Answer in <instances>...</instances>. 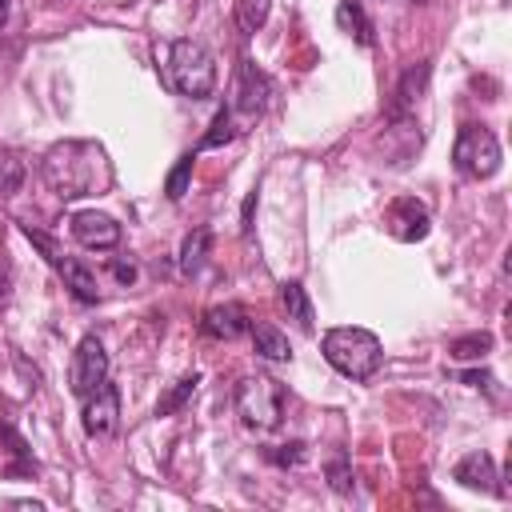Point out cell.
Segmentation results:
<instances>
[{"label": "cell", "instance_id": "6da1fadb", "mask_svg": "<svg viewBox=\"0 0 512 512\" xmlns=\"http://www.w3.org/2000/svg\"><path fill=\"white\" fill-rule=\"evenodd\" d=\"M44 184L60 196V200H76V196H96L112 184V168L108 156L96 140H60L44 152L40 160Z\"/></svg>", "mask_w": 512, "mask_h": 512}, {"label": "cell", "instance_id": "7a4b0ae2", "mask_svg": "<svg viewBox=\"0 0 512 512\" xmlns=\"http://www.w3.org/2000/svg\"><path fill=\"white\" fill-rule=\"evenodd\" d=\"M320 348H324V360H328L340 376H348V380H368V376H376L380 364H384L380 336L368 332V328H356V324L328 328L324 340H320Z\"/></svg>", "mask_w": 512, "mask_h": 512}, {"label": "cell", "instance_id": "3957f363", "mask_svg": "<svg viewBox=\"0 0 512 512\" xmlns=\"http://www.w3.org/2000/svg\"><path fill=\"white\" fill-rule=\"evenodd\" d=\"M164 84L188 100H204L216 88V60L200 40H172L164 60Z\"/></svg>", "mask_w": 512, "mask_h": 512}, {"label": "cell", "instance_id": "277c9868", "mask_svg": "<svg viewBox=\"0 0 512 512\" xmlns=\"http://www.w3.org/2000/svg\"><path fill=\"white\" fill-rule=\"evenodd\" d=\"M236 416L248 424V428H256V432H272V428H280V420H284V404H288V392H284V384L280 380H272V376H244L240 384H236Z\"/></svg>", "mask_w": 512, "mask_h": 512}, {"label": "cell", "instance_id": "5b68a950", "mask_svg": "<svg viewBox=\"0 0 512 512\" xmlns=\"http://www.w3.org/2000/svg\"><path fill=\"white\" fill-rule=\"evenodd\" d=\"M500 140L492 128L484 124H464L460 136H456V148H452V164L460 176H472V180H488L496 176L500 168Z\"/></svg>", "mask_w": 512, "mask_h": 512}, {"label": "cell", "instance_id": "8992f818", "mask_svg": "<svg viewBox=\"0 0 512 512\" xmlns=\"http://www.w3.org/2000/svg\"><path fill=\"white\" fill-rule=\"evenodd\" d=\"M24 232H28V240H32V244H36V248L44 252V260H48V264H52V268L60 272L64 288H68V292H72V296H76L80 304H96V300H100L96 276L88 272V264H84V260H76V256H64V252H60V248H56V244H52V240H48L44 232H36L32 224H24Z\"/></svg>", "mask_w": 512, "mask_h": 512}, {"label": "cell", "instance_id": "52a82bcc", "mask_svg": "<svg viewBox=\"0 0 512 512\" xmlns=\"http://www.w3.org/2000/svg\"><path fill=\"white\" fill-rule=\"evenodd\" d=\"M104 380H108V352H104L100 336H84L72 352V364H68V388H72V396L84 400Z\"/></svg>", "mask_w": 512, "mask_h": 512}, {"label": "cell", "instance_id": "ba28073f", "mask_svg": "<svg viewBox=\"0 0 512 512\" xmlns=\"http://www.w3.org/2000/svg\"><path fill=\"white\" fill-rule=\"evenodd\" d=\"M264 104H268V76H264L252 60H240L236 84H232V100H228L224 108L232 112V120L240 116V120L248 124V120H256V116L264 112Z\"/></svg>", "mask_w": 512, "mask_h": 512}, {"label": "cell", "instance_id": "9c48e42d", "mask_svg": "<svg viewBox=\"0 0 512 512\" xmlns=\"http://www.w3.org/2000/svg\"><path fill=\"white\" fill-rule=\"evenodd\" d=\"M80 424L92 440H108L116 428H120V388L116 384H100L96 392L84 396V412H80Z\"/></svg>", "mask_w": 512, "mask_h": 512}, {"label": "cell", "instance_id": "30bf717a", "mask_svg": "<svg viewBox=\"0 0 512 512\" xmlns=\"http://www.w3.org/2000/svg\"><path fill=\"white\" fill-rule=\"evenodd\" d=\"M68 232H72V240H76L80 248H92V252H108V248L120 244V224H116L112 216L96 212V208L76 212V216L68 220Z\"/></svg>", "mask_w": 512, "mask_h": 512}, {"label": "cell", "instance_id": "8fae6325", "mask_svg": "<svg viewBox=\"0 0 512 512\" xmlns=\"http://www.w3.org/2000/svg\"><path fill=\"white\" fill-rule=\"evenodd\" d=\"M36 472H40V464H36L28 440H24L8 420H0V476H8V480H28V476H36Z\"/></svg>", "mask_w": 512, "mask_h": 512}, {"label": "cell", "instance_id": "7c38bea8", "mask_svg": "<svg viewBox=\"0 0 512 512\" xmlns=\"http://www.w3.org/2000/svg\"><path fill=\"white\" fill-rule=\"evenodd\" d=\"M388 224H392V236L396 240H404V244H412V240H424L428 236V208L420 204V200H412V196H400V200H392V208H388Z\"/></svg>", "mask_w": 512, "mask_h": 512}, {"label": "cell", "instance_id": "4fadbf2b", "mask_svg": "<svg viewBox=\"0 0 512 512\" xmlns=\"http://www.w3.org/2000/svg\"><path fill=\"white\" fill-rule=\"evenodd\" d=\"M248 312L240 304H212L204 316H200V332L212 336V340H236L248 332Z\"/></svg>", "mask_w": 512, "mask_h": 512}, {"label": "cell", "instance_id": "5bb4252c", "mask_svg": "<svg viewBox=\"0 0 512 512\" xmlns=\"http://www.w3.org/2000/svg\"><path fill=\"white\" fill-rule=\"evenodd\" d=\"M452 476H456L464 488H472V492H496V496L504 492V488L496 484L500 476H496V464H492L488 452H468V456L452 468Z\"/></svg>", "mask_w": 512, "mask_h": 512}, {"label": "cell", "instance_id": "9a60e30c", "mask_svg": "<svg viewBox=\"0 0 512 512\" xmlns=\"http://www.w3.org/2000/svg\"><path fill=\"white\" fill-rule=\"evenodd\" d=\"M248 336H252V348H256V356H264V360H276V364L292 360L288 336H284L276 324H268V320H252V324H248Z\"/></svg>", "mask_w": 512, "mask_h": 512}, {"label": "cell", "instance_id": "2e32d148", "mask_svg": "<svg viewBox=\"0 0 512 512\" xmlns=\"http://www.w3.org/2000/svg\"><path fill=\"white\" fill-rule=\"evenodd\" d=\"M280 304L288 312V320L300 328V332H312V304H308V292L300 280H284L280 284Z\"/></svg>", "mask_w": 512, "mask_h": 512}, {"label": "cell", "instance_id": "e0dca14e", "mask_svg": "<svg viewBox=\"0 0 512 512\" xmlns=\"http://www.w3.org/2000/svg\"><path fill=\"white\" fill-rule=\"evenodd\" d=\"M336 24L348 32V36H356L364 48H372L376 44V32H372V20L364 16V8L356 4V0H340L336 4Z\"/></svg>", "mask_w": 512, "mask_h": 512}, {"label": "cell", "instance_id": "ac0fdd59", "mask_svg": "<svg viewBox=\"0 0 512 512\" xmlns=\"http://www.w3.org/2000/svg\"><path fill=\"white\" fill-rule=\"evenodd\" d=\"M424 80H428V64H416V68H408V76L400 80V88H396V100H392V116H404L416 100H420V92H424Z\"/></svg>", "mask_w": 512, "mask_h": 512}, {"label": "cell", "instance_id": "d6986e66", "mask_svg": "<svg viewBox=\"0 0 512 512\" xmlns=\"http://www.w3.org/2000/svg\"><path fill=\"white\" fill-rule=\"evenodd\" d=\"M208 244H212V232H208V228H196V232L184 240V248H180V272H184V276H196V272L204 268Z\"/></svg>", "mask_w": 512, "mask_h": 512}, {"label": "cell", "instance_id": "ffe728a7", "mask_svg": "<svg viewBox=\"0 0 512 512\" xmlns=\"http://www.w3.org/2000/svg\"><path fill=\"white\" fill-rule=\"evenodd\" d=\"M488 352H492V332H468V336L448 340V356L452 360H484Z\"/></svg>", "mask_w": 512, "mask_h": 512}, {"label": "cell", "instance_id": "44dd1931", "mask_svg": "<svg viewBox=\"0 0 512 512\" xmlns=\"http://www.w3.org/2000/svg\"><path fill=\"white\" fill-rule=\"evenodd\" d=\"M268 12H272V0H236V24H240V32L244 36L260 32L264 20H268Z\"/></svg>", "mask_w": 512, "mask_h": 512}, {"label": "cell", "instance_id": "7402d4cb", "mask_svg": "<svg viewBox=\"0 0 512 512\" xmlns=\"http://www.w3.org/2000/svg\"><path fill=\"white\" fill-rule=\"evenodd\" d=\"M236 132H240V124L232 120V112H228V108H220V112L212 116V128L200 136V148H220V144H228Z\"/></svg>", "mask_w": 512, "mask_h": 512}, {"label": "cell", "instance_id": "603a6c76", "mask_svg": "<svg viewBox=\"0 0 512 512\" xmlns=\"http://www.w3.org/2000/svg\"><path fill=\"white\" fill-rule=\"evenodd\" d=\"M192 164H196V156L192 152H184L180 160H176V168L168 172V180H164V192H168V200H180L184 192H188V180H192Z\"/></svg>", "mask_w": 512, "mask_h": 512}, {"label": "cell", "instance_id": "cb8c5ba5", "mask_svg": "<svg viewBox=\"0 0 512 512\" xmlns=\"http://www.w3.org/2000/svg\"><path fill=\"white\" fill-rule=\"evenodd\" d=\"M196 384H200V372H192V376H184V380H176V388L156 404V416H172L176 408H184V400L196 392Z\"/></svg>", "mask_w": 512, "mask_h": 512}, {"label": "cell", "instance_id": "d4e9b609", "mask_svg": "<svg viewBox=\"0 0 512 512\" xmlns=\"http://www.w3.org/2000/svg\"><path fill=\"white\" fill-rule=\"evenodd\" d=\"M328 476H332V488H336L340 496H348V492H352V468H348L344 452H336V456L328 460Z\"/></svg>", "mask_w": 512, "mask_h": 512}, {"label": "cell", "instance_id": "484cf974", "mask_svg": "<svg viewBox=\"0 0 512 512\" xmlns=\"http://www.w3.org/2000/svg\"><path fill=\"white\" fill-rule=\"evenodd\" d=\"M272 460L276 464H300L304 460V444L296 440V444H280V452H272Z\"/></svg>", "mask_w": 512, "mask_h": 512}, {"label": "cell", "instance_id": "4316f807", "mask_svg": "<svg viewBox=\"0 0 512 512\" xmlns=\"http://www.w3.org/2000/svg\"><path fill=\"white\" fill-rule=\"evenodd\" d=\"M460 380H464L468 388H484V392H496V388H492V384H496V376H492V372H464Z\"/></svg>", "mask_w": 512, "mask_h": 512}, {"label": "cell", "instance_id": "83f0119b", "mask_svg": "<svg viewBox=\"0 0 512 512\" xmlns=\"http://www.w3.org/2000/svg\"><path fill=\"white\" fill-rule=\"evenodd\" d=\"M4 168H8V180H4V192H16V184H20V160H16L12 152H4Z\"/></svg>", "mask_w": 512, "mask_h": 512}, {"label": "cell", "instance_id": "f1b7e54d", "mask_svg": "<svg viewBox=\"0 0 512 512\" xmlns=\"http://www.w3.org/2000/svg\"><path fill=\"white\" fill-rule=\"evenodd\" d=\"M116 276L132 284V280H136V264H124V260H116Z\"/></svg>", "mask_w": 512, "mask_h": 512}, {"label": "cell", "instance_id": "f546056e", "mask_svg": "<svg viewBox=\"0 0 512 512\" xmlns=\"http://www.w3.org/2000/svg\"><path fill=\"white\" fill-rule=\"evenodd\" d=\"M4 296H8V268L0 264V300H4Z\"/></svg>", "mask_w": 512, "mask_h": 512}, {"label": "cell", "instance_id": "4dcf8cb0", "mask_svg": "<svg viewBox=\"0 0 512 512\" xmlns=\"http://www.w3.org/2000/svg\"><path fill=\"white\" fill-rule=\"evenodd\" d=\"M4 20H8V0H0V28H4Z\"/></svg>", "mask_w": 512, "mask_h": 512}]
</instances>
